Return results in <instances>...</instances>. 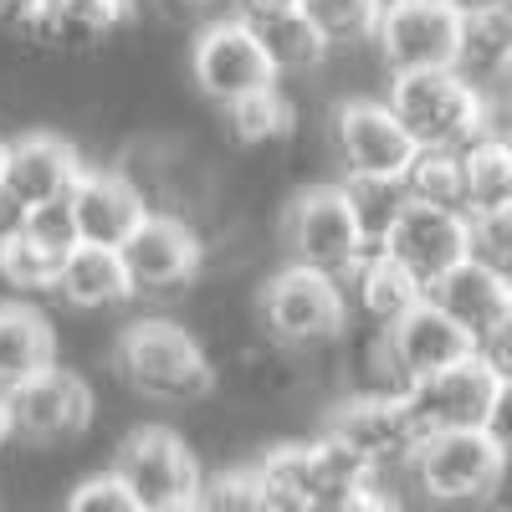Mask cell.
<instances>
[{
    "label": "cell",
    "instance_id": "24",
    "mask_svg": "<svg viewBox=\"0 0 512 512\" xmlns=\"http://www.w3.org/2000/svg\"><path fill=\"white\" fill-rule=\"evenodd\" d=\"M221 118H226V139L241 144V149L282 144L292 128H297V108H292V98H287L282 88L256 93V98H246V103H231V108H221Z\"/></svg>",
    "mask_w": 512,
    "mask_h": 512
},
{
    "label": "cell",
    "instance_id": "31",
    "mask_svg": "<svg viewBox=\"0 0 512 512\" xmlns=\"http://www.w3.org/2000/svg\"><path fill=\"white\" fill-rule=\"evenodd\" d=\"M472 262H482L512 282V205L472 216Z\"/></svg>",
    "mask_w": 512,
    "mask_h": 512
},
{
    "label": "cell",
    "instance_id": "34",
    "mask_svg": "<svg viewBox=\"0 0 512 512\" xmlns=\"http://www.w3.org/2000/svg\"><path fill=\"white\" fill-rule=\"evenodd\" d=\"M236 16L262 31V26H277L287 16H303V0H236Z\"/></svg>",
    "mask_w": 512,
    "mask_h": 512
},
{
    "label": "cell",
    "instance_id": "27",
    "mask_svg": "<svg viewBox=\"0 0 512 512\" xmlns=\"http://www.w3.org/2000/svg\"><path fill=\"white\" fill-rule=\"evenodd\" d=\"M338 185H344V195L354 205V221H359L364 241L384 246V236L395 231V221L405 216V205H410L405 185L400 180H369V175H344Z\"/></svg>",
    "mask_w": 512,
    "mask_h": 512
},
{
    "label": "cell",
    "instance_id": "3",
    "mask_svg": "<svg viewBox=\"0 0 512 512\" xmlns=\"http://www.w3.org/2000/svg\"><path fill=\"white\" fill-rule=\"evenodd\" d=\"M256 313H262V328L272 344L292 349V354H318L333 349L349 328V297L344 282L313 272V267H282L262 282V297H256Z\"/></svg>",
    "mask_w": 512,
    "mask_h": 512
},
{
    "label": "cell",
    "instance_id": "35",
    "mask_svg": "<svg viewBox=\"0 0 512 512\" xmlns=\"http://www.w3.org/2000/svg\"><path fill=\"white\" fill-rule=\"evenodd\" d=\"M323 512H400V502L390 492H379V482H369V487H354L344 497H333Z\"/></svg>",
    "mask_w": 512,
    "mask_h": 512
},
{
    "label": "cell",
    "instance_id": "20",
    "mask_svg": "<svg viewBox=\"0 0 512 512\" xmlns=\"http://www.w3.org/2000/svg\"><path fill=\"white\" fill-rule=\"evenodd\" d=\"M57 297L72 313H113L123 303H134L139 292H134V282H128L123 251H113V246H77L62 262Z\"/></svg>",
    "mask_w": 512,
    "mask_h": 512
},
{
    "label": "cell",
    "instance_id": "13",
    "mask_svg": "<svg viewBox=\"0 0 512 512\" xmlns=\"http://www.w3.org/2000/svg\"><path fill=\"white\" fill-rule=\"evenodd\" d=\"M88 159L82 149L62 134H47V128H36V134H16L6 139V169H0V195H11L26 216L36 205H52V200H72V190L82 185L88 175Z\"/></svg>",
    "mask_w": 512,
    "mask_h": 512
},
{
    "label": "cell",
    "instance_id": "29",
    "mask_svg": "<svg viewBox=\"0 0 512 512\" xmlns=\"http://www.w3.org/2000/svg\"><path fill=\"white\" fill-rule=\"evenodd\" d=\"M390 0H303V16L333 41V47H359L379 36Z\"/></svg>",
    "mask_w": 512,
    "mask_h": 512
},
{
    "label": "cell",
    "instance_id": "16",
    "mask_svg": "<svg viewBox=\"0 0 512 512\" xmlns=\"http://www.w3.org/2000/svg\"><path fill=\"white\" fill-rule=\"evenodd\" d=\"M384 349H390L395 374H400L405 395H410V384L431 379L441 369H456L466 359H477V338L466 333L461 323H451L431 297H425L415 313H405L390 333H384Z\"/></svg>",
    "mask_w": 512,
    "mask_h": 512
},
{
    "label": "cell",
    "instance_id": "23",
    "mask_svg": "<svg viewBox=\"0 0 512 512\" xmlns=\"http://www.w3.org/2000/svg\"><path fill=\"white\" fill-rule=\"evenodd\" d=\"M456 72L466 82H477L482 93H487V82H512V21L507 16H472L466 21Z\"/></svg>",
    "mask_w": 512,
    "mask_h": 512
},
{
    "label": "cell",
    "instance_id": "1",
    "mask_svg": "<svg viewBox=\"0 0 512 512\" xmlns=\"http://www.w3.org/2000/svg\"><path fill=\"white\" fill-rule=\"evenodd\" d=\"M113 374L139 400H159V405H200L221 384V369L205 354L200 333L175 318L123 323L113 338Z\"/></svg>",
    "mask_w": 512,
    "mask_h": 512
},
{
    "label": "cell",
    "instance_id": "37",
    "mask_svg": "<svg viewBox=\"0 0 512 512\" xmlns=\"http://www.w3.org/2000/svg\"><path fill=\"white\" fill-rule=\"evenodd\" d=\"M487 436L512 461V384H497V400H492V415H487Z\"/></svg>",
    "mask_w": 512,
    "mask_h": 512
},
{
    "label": "cell",
    "instance_id": "2",
    "mask_svg": "<svg viewBox=\"0 0 512 512\" xmlns=\"http://www.w3.org/2000/svg\"><path fill=\"white\" fill-rule=\"evenodd\" d=\"M384 103L395 108L405 134L420 149H472L482 134H492V103L477 82H466L456 67L451 72H405L390 77Z\"/></svg>",
    "mask_w": 512,
    "mask_h": 512
},
{
    "label": "cell",
    "instance_id": "7",
    "mask_svg": "<svg viewBox=\"0 0 512 512\" xmlns=\"http://www.w3.org/2000/svg\"><path fill=\"white\" fill-rule=\"evenodd\" d=\"M466 16L451 0H390L374 36L379 67L390 77L405 72H451L461 62Z\"/></svg>",
    "mask_w": 512,
    "mask_h": 512
},
{
    "label": "cell",
    "instance_id": "21",
    "mask_svg": "<svg viewBox=\"0 0 512 512\" xmlns=\"http://www.w3.org/2000/svg\"><path fill=\"white\" fill-rule=\"evenodd\" d=\"M349 282H354V297H359V313L374 323V333H390L405 313H415L425 303V287L384 246H369V256L354 267Z\"/></svg>",
    "mask_w": 512,
    "mask_h": 512
},
{
    "label": "cell",
    "instance_id": "39",
    "mask_svg": "<svg viewBox=\"0 0 512 512\" xmlns=\"http://www.w3.org/2000/svg\"><path fill=\"white\" fill-rule=\"evenodd\" d=\"M16 441V431H11V410H6V395H0V451H6Z\"/></svg>",
    "mask_w": 512,
    "mask_h": 512
},
{
    "label": "cell",
    "instance_id": "15",
    "mask_svg": "<svg viewBox=\"0 0 512 512\" xmlns=\"http://www.w3.org/2000/svg\"><path fill=\"white\" fill-rule=\"evenodd\" d=\"M497 384L502 379L477 354V359H466L456 369H441L431 379L410 384V410H415L425 436H441V431H487Z\"/></svg>",
    "mask_w": 512,
    "mask_h": 512
},
{
    "label": "cell",
    "instance_id": "26",
    "mask_svg": "<svg viewBox=\"0 0 512 512\" xmlns=\"http://www.w3.org/2000/svg\"><path fill=\"white\" fill-rule=\"evenodd\" d=\"M400 185L410 205H441V210H461L466 216V164L456 149H420Z\"/></svg>",
    "mask_w": 512,
    "mask_h": 512
},
{
    "label": "cell",
    "instance_id": "18",
    "mask_svg": "<svg viewBox=\"0 0 512 512\" xmlns=\"http://www.w3.org/2000/svg\"><path fill=\"white\" fill-rule=\"evenodd\" d=\"M425 297H431V303H436L451 323H461L466 333H472L477 349H482V338H487L492 328H502V323L512 318V282L497 277L492 267L472 262V256H466L461 267H451L441 282L425 287Z\"/></svg>",
    "mask_w": 512,
    "mask_h": 512
},
{
    "label": "cell",
    "instance_id": "36",
    "mask_svg": "<svg viewBox=\"0 0 512 512\" xmlns=\"http://www.w3.org/2000/svg\"><path fill=\"white\" fill-rule=\"evenodd\" d=\"M477 354L492 364V374H497L502 384H512V318L482 338V349H477Z\"/></svg>",
    "mask_w": 512,
    "mask_h": 512
},
{
    "label": "cell",
    "instance_id": "41",
    "mask_svg": "<svg viewBox=\"0 0 512 512\" xmlns=\"http://www.w3.org/2000/svg\"><path fill=\"white\" fill-rule=\"evenodd\" d=\"M164 512H205V502L195 497V502H180V507H164Z\"/></svg>",
    "mask_w": 512,
    "mask_h": 512
},
{
    "label": "cell",
    "instance_id": "8",
    "mask_svg": "<svg viewBox=\"0 0 512 512\" xmlns=\"http://www.w3.org/2000/svg\"><path fill=\"white\" fill-rule=\"evenodd\" d=\"M323 431L333 441H344L354 456H364L374 472H390V466H410L425 431L410 410V395H384V390H349L338 395Z\"/></svg>",
    "mask_w": 512,
    "mask_h": 512
},
{
    "label": "cell",
    "instance_id": "38",
    "mask_svg": "<svg viewBox=\"0 0 512 512\" xmlns=\"http://www.w3.org/2000/svg\"><path fill=\"white\" fill-rule=\"evenodd\" d=\"M451 6H456L466 21H472V16H502L512 0H451Z\"/></svg>",
    "mask_w": 512,
    "mask_h": 512
},
{
    "label": "cell",
    "instance_id": "33",
    "mask_svg": "<svg viewBox=\"0 0 512 512\" xmlns=\"http://www.w3.org/2000/svg\"><path fill=\"white\" fill-rule=\"evenodd\" d=\"M62 512H144V507H139V497L128 492L113 472H93V477H82L67 492Z\"/></svg>",
    "mask_w": 512,
    "mask_h": 512
},
{
    "label": "cell",
    "instance_id": "4",
    "mask_svg": "<svg viewBox=\"0 0 512 512\" xmlns=\"http://www.w3.org/2000/svg\"><path fill=\"white\" fill-rule=\"evenodd\" d=\"M282 246L292 256V267H313L328 277H354V267L369 256V241L354 221V205L344 185H308L287 200L282 216Z\"/></svg>",
    "mask_w": 512,
    "mask_h": 512
},
{
    "label": "cell",
    "instance_id": "17",
    "mask_svg": "<svg viewBox=\"0 0 512 512\" xmlns=\"http://www.w3.org/2000/svg\"><path fill=\"white\" fill-rule=\"evenodd\" d=\"M72 210H77L82 246H113V251H123L128 236L154 216V205L144 200V190L113 164L108 169L93 164L88 175H82V185L72 190Z\"/></svg>",
    "mask_w": 512,
    "mask_h": 512
},
{
    "label": "cell",
    "instance_id": "32",
    "mask_svg": "<svg viewBox=\"0 0 512 512\" xmlns=\"http://www.w3.org/2000/svg\"><path fill=\"white\" fill-rule=\"evenodd\" d=\"M26 236L31 241H41L52 256H67L82 246V231H77V210H72V200H52V205H36L31 216H26Z\"/></svg>",
    "mask_w": 512,
    "mask_h": 512
},
{
    "label": "cell",
    "instance_id": "10",
    "mask_svg": "<svg viewBox=\"0 0 512 512\" xmlns=\"http://www.w3.org/2000/svg\"><path fill=\"white\" fill-rule=\"evenodd\" d=\"M333 154L344 175H369V180H405L420 144L405 134V123L384 98H344L333 103Z\"/></svg>",
    "mask_w": 512,
    "mask_h": 512
},
{
    "label": "cell",
    "instance_id": "19",
    "mask_svg": "<svg viewBox=\"0 0 512 512\" xmlns=\"http://www.w3.org/2000/svg\"><path fill=\"white\" fill-rule=\"evenodd\" d=\"M57 349H62V338L36 303H21V297L0 303V395H11L26 379L57 369Z\"/></svg>",
    "mask_w": 512,
    "mask_h": 512
},
{
    "label": "cell",
    "instance_id": "6",
    "mask_svg": "<svg viewBox=\"0 0 512 512\" xmlns=\"http://www.w3.org/2000/svg\"><path fill=\"white\" fill-rule=\"evenodd\" d=\"M108 472L139 497L144 512H164V507H180L195 502L205 487V472L190 451V441L169 425H134L123 441Z\"/></svg>",
    "mask_w": 512,
    "mask_h": 512
},
{
    "label": "cell",
    "instance_id": "42",
    "mask_svg": "<svg viewBox=\"0 0 512 512\" xmlns=\"http://www.w3.org/2000/svg\"><path fill=\"white\" fill-rule=\"evenodd\" d=\"M0 169H6V139H0Z\"/></svg>",
    "mask_w": 512,
    "mask_h": 512
},
{
    "label": "cell",
    "instance_id": "9",
    "mask_svg": "<svg viewBox=\"0 0 512 512\" xmlns=\"http://www.w3.org/2000/svg\"><path fill=\"white\" fill-rule=\"evenodd\" d=\"M410 477L431 502H487L507 477V451L487 431H441L420 441Z\"/></svg>",
    "mask_w": 512,
    "mask_h": 512
},
{
    "label": "cell",
    "instance_id": "40",
    "mask_svg": "<svg viewBox=\"0 0 512 512\" xmlns=\"http://www.w3.org/2000/svg\"><path fill=\"white\" fill-rule=\"evenodd\" d=\"M180 11H210V6H221V0H175Z\"/></svg>",
    "mask_w": 512,
    "mask_h": 512
},
{
    "label": "cell",
    "instance_id": "30",
    "mask_svg": "<svg viewBox=\"0 0 512 512\" xmlns=\"http://www.w3.org/2000/svg\"><path fill=\"white\" fill-rule=\"evenodd\" d=\"M200 502H205V512H277L251 461H246V466H231V472L205 477Z\"/></svg>",
    "mask_w": 512,
    "mask_h": 512
},
{
    "label": "cell",
    "instance_id": "25",
    "mask_svg": "<svg viewBox=\"0 0 512 512\" xmlns=\"http://www.w3.org/2000/svg\"><path fill=\"white\" fill-rule=\"evenodd\" d=\"M0 282H6L21 303H36V297H57L62 282V256H52L41 241L26 236V226L16 236L0 241Z\"/></svg>",
    "mask_w": 512,
    "mask_h": 512
},
{
    "label": "cell",
    "instance_id": "5",
    "mask_svg": "<svg viewBox=\"0 0 512 512\" xmlns=\"http://www.w3.org/2000/svg\"><path fill=\"white\" fill-rule=\"evenodd\" d=\"M190 77H195L200 98H210L216 108H231V103H246L256 93L282 88V72L267 57V41L256 36L241 16H221L195 36Z\"/></svg>",
    "mask_w": 512,
    "mask_h": 512
},
{
    "label": "cell",
    "instance_id": "22",
    "mask_svg": "<svg viewBox=\"0 0 512 512\" xmlns=\"http://www.w3.org/2000/svg\"><path fill=\"white\" fill-rule=\"evenodd\" d=\"M466 164V216H487V210L512 205V134L492 128L472 149H461Z\"/></svg>",
    "mask_w": 512,
    "mask_h": 512
},
{
    "label": "cell",
    "instance_id": "12",
    "mask_svg": "<svg viewBox=\"0 0 512 512\" xmlns=\"http://www.w3.org/2000/svg\"><path fill=\"white\" fill-rule=\"evenodd\" d=\"M205 251L210 246H205L195 221L154 210V216L128 236L123 267H128V282H134L139 297H169V292H185L205 272Z\"/></svg>",
    "mask_w": 512,
    "mask_h": 512
},
{
    "label": "cell",
    "instance_id": "28",
    "mask_svg": "<svg viewBox=\"0 0 512 512\" xmlns=\"http://www.w3.org/2000/svg\"><path fill=\"white\" fill-rule=\"evenodd\" d=\"M251 31H256V26H251ZM256 36L267 41V57L277 62V72H282V77L318 72V67L328 62V52H333V41H328L308 16H287V21H277V26H262Z\"/></svg>",
    "mask_w": 512,
    "mask_h": 512
},
{
    "label": "cell",
    "instance_id": "14",
    "mask_svg": "<svg viewBox=\"0 0 512 512\" xmlns=\"http://www.w3.org/2000/svg\"><path fill=\"white\" fill-rule=\"evenodd\" d=\"M384 251H390L420 287H431L472 256V216L441 210V205H405L395 231L384 236Z\"/></svg>",
    "mask_w": 512,
    "mask_h": 512
},
{
    "label": "cell",
    "instance_id": "11",
    "mask_svg": "<svg viewBox=\"0 0 512 512\" xmlns=\"http://www.w3.org/2000/svg\"><path fill=\"white\" fill-rule=\"evenodd\" d=\"M6 410H11L16 441H26V446H67V441H77L93 425L98 395H93V384L82 379L77 369L57 364L47 374L26 379L21 390H11Z\"/></svg>",
    "mask_w": 512,
    "mask_h": 512
}]
</instances>
